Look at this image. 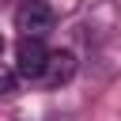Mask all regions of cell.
Returning a JSON list of instances; mask_svg holds the SVG:
<instances>
[{
  "label": "cell",
  "mask_w": 121,
  "mask_h": 121,
  "mask_svg": "<svg viewBox=\"0 0 121 121\" xmlns=\"http://www.w3.org/2000/svg\"><path fill=\"white\" fill-rule=\"evenodd\" d=\"M15 30L23 38H45L53 30V8L45 0H23L15 11Z\"/></svg>",
  "instance_id": "6da1fadb"
},
{
  "label": "cell",
  "mask_w": 121,
  "mask_h": 121,
  "mask_svg": "<svg viewBox=\"0 0 121 121\" xmlns=\"http://www.w3.org/2000/svg\"><path fill=\"white\" fill-rule=\"evenodd\" d=\"M76 53L72 49H53V53H45V64H42V83L45 87H64L72 76H76Z\"/></svg>",
  "instance_id": "7a4b0ae2"
},
{
  "label": "cell",
  "mask_w": 121,
  "mask_h": 121,
  "mask_svg": "<svg viewBox=\"0 0 121 121\" xmlns=\"http://www.w3.org/2000/svg\"><path fill=\"white\" fill-rule=\"evenodd\" d=\"M45 53L49 49L42 45V38H19V45H15V72L38 79L42 76V64H45Z\"/></svg>",
  "instance_id": "3957f363"
},
{
  "label": "cell",
  "mask_w": 121,
  "mask_h": 121,
  "mask_svg": "<svg viewBox=\"0 0 121 121\" xmlns=\"http://www.w3.org/2000/svg\"><path fill=\"white\" fill-rule=\"evenodd\" d=\"M11 91H15V72L0 64V95H11Z\"/></svg>",
  "instance_id": "277c9868"
},
{
  "label": "cell",
  "mask_w": 121,
  "mask_h": 121,
  "mask_svg": "<svg viewBox=\"0 0 121 121\" xmlns=\"http://www.w3.org/2000/svg\"><path fill=\"white\" fill-rule=\"evenodd\" d=\"M0 57H4V38H0Z\"/></svg>",
  "instance_id": "5b68a950"
}]
</instances>
